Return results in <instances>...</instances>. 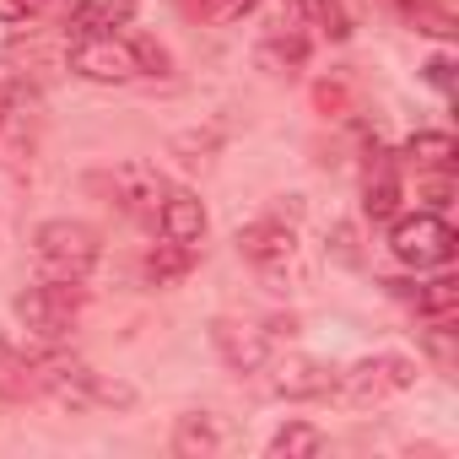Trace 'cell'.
Returning a JSON list of instances; mask_svg holds the SVG:
<instances>
[{"label":"cell","instance_id":"cell-1","mask_svg":"<svg viewBox=\"0 0 459 459\" xmlns=\"http://www.w3.org/2000/svg\"><path fill=\"white\" fill-rule=\"evenodd\" d=\"M65 65L82 76V82H98V87H125V82H141V76H162L168 71V55L157 44H135V39H119V33H103V39H76Z\"/></svg>","mask_w":459,"mask_h":459},{"label":"cell","instance_id":"cell-2","mask_svg":"<svg viewBox=\"0 0 459 459\" xmlns=\"http://www.w3.org/2000/svg\"><path fill=\"white\" fill-rule=\"evenodd\" d=\"M33 260L44 271V281H65V287H82L98 260H103V238L92 221H76V216H49L39 221L33 233Z\"/></svg>","mask_w":459,"mask_h":459},{"label":"cell","instance_id":"cell-3","mask_svg":"<svg viewBox=\"0 0 459 459\" xmlns=\"http://www.w3.org/2000/svg\"><path fill=\"white\" fill-rule=\"evenodd\" d=\"M33 368V384L65 405V411H98V405H135V389L130 384H108L103 373H92L87 362H71V357H44V362H28Z\"/></svg>","mask_w":459,"mask_h":459},{"label":"cell","instance_id":"cell-4","mask_svg":"<svg viewBox=\"0 0 459 459\" xmlns=\"http://www.w3.org/2000/svg\"><path fill=\"white\" fill-rule=\"evenodd\" d=\"M416 362L411 357H400V351H378V357H362V362H351L346 373H335V400H346V405H378V400H394V394H405L411 384H416Z\"/></svg>","mask_w":459,"mask_h":459},{"label":"cell","instance_id":"cell-5","mask_svg":"<svg viewBox=\"0 0 459 459\" xmlns=\"http://www.w3.org/2000/svg\"><path fill=\"white\" fill-rule=\"evenodd\" d=\"M389 249L400 265H416V271H432V265H448L454 249H459V233L437 216V211H416V216H400L394 233H389Z\"/></svg>","mask_w":459,"mask_h":459},{"label":"cell","instance_id":"cell-6","mask_svg":"<svg viewBox=\"0 0 459 459\" xmlns=\"http://www.w3.org/2000/svg\"><path fill=\"white\" fill-rule=\"evenodd\" d=\"M12 314L39 341H65L71 325H76V314H82V292L65 287V281H39V287H28V292L12 298Z\"/></svg>","mask_w":459,"mask_h":459},{"label":"cell","instance_id":"cell-7","mask_svg":"<svg viewBox=\"0 0 459 459\" xmlns=\"http://www.w3.org/2000/svg\"><path fill=\"white\" fill-rule=\"evenodd\" d=\"M211 346L233 373H260L271 368V335L244 319H211Z\"/></svg>","mask_w":459,"mask_h":459},{"label":"cell","instance_id":"cell-8","mask_svg":"<svg viewBox=\"0 0 459 459\" xmlns=\"http://www.w3.org/2000/svg\"><path fill=\"white\" fill-rule=\"evenodd\" d=\"M238 255L249 260V265H260V271H281V265H292V255H298V233H292V221H281V216H260V221H249V227H238Z\"/></svg>","mask_w":459,"mask_h":459},{"label":"cell","instance_id":"cell-9","mask_svg":"<svg viewBox=\"0 0 459 459\" xmlns=\"http://www.w3.org/2000/svg\"><path fill=\"white\" fill-rule=\"evenodd\" d=\"M108 184H114V200H119L130 216H141V221H152V227H157V211H162V200H168V189H173V184H168L152 162H119Z\"/></svg>","mask_w":459,"mask_h":459},{"label":"cell","instance_id":"cell-10","mask_svg":"<svg viewBox=\"0 0 459 459\" xmlns=\"http://www.w3.org/2000/svg\"><path fill=\"white\" fill-rule=\"evenodd\" d=\"M271 389L281 400H314V394H330L335 389V368L319 362V357H287V362H276Z\"/></svg>","mask_w":459,"mask_h":459},{"label":"cell","instance_id":"cell-11","mask_svg":"<svg viewBox=\"0 0 459 459\" xmlns=\"http://www.w3.org/2000/svg\"><path fill=\"white\" fill-rule=\"evenodd\" d=\"M205 227H211V216H205V205H200V195H189V189H168V200H162V211H157V233L162 238H173V244H200L205 238Z\"/></svg>","mask_w":459,"mask_h":459},{"label":"cell","instance_id":"cell-12","mask_svg":"<svg viewBox=\"0 0 459 459\" xmlns=\"http://www.w3.org/2000/svg\"><path fill=\"white\" fill-rule=\"evenodd\" d=\"M227 443H233V432L221 427V416L211 411H189L173 421V454L178 459H205V454H221Z\"/></svg>","mask_w":459,"mask_h":459},{"label":"cell","instance_id":"cell-13","mask_svg":"<svg viewBox=\"0 0 459 459\" xmlns=\"http://www.w3.org/2000/svg\"><path fill=\"white\" fill-rule=\"evenodd\" d=\"M135 22V0H76L71 6V33L76 39H103Z\"/></svg>","mask_w":459,"mask_h":459},{"label":"cell","instance_id":"cell-14","mask_svg":"<svg viewBox=\"0 0 459 459\" xmlns=\"http://www.w3.org/2000/svg\"><path fill=\"white\" fill-rule=\"evenodd\" d=\"M189 271H195V249H189V244H173V238H162V244L141 260L146 287H178Z\"/></svg>","mask_w":459,"mask_h":459},{"label":"cell","instance_id":"cell-15","mask_svg":"<svg viewBox=\"0 0 459 459\" xmlns=\"http://www.w3.org/2000/svg\"><path fill=\"white\" fill-rule=\"evenodd\" d=\"M400 157L416 162V168H427V173H448L454 157H459V141H454L448 130H416V135L400 146Z\"/></svg>","mask_w":459,"mask_h":459},{"label":"cell","instance_id":"cell-16","mask_svg":"<svg viewBox=\"0 0 459 459\" xmlns=\"http://www.w3.org/2000/svg\"><path fill=\"white\" fill-rule=\"evenodd\" d=\"M389 287L411 292V298H416V314L432 319V325H448V319L459 314V281H454V276H437V281H421V287H405V281H389Z\"/></svg>","mask_w":459,"mask_h":459},{"label":"cell","instance_id":"cell-17","mask_svg":"<svg viewBox=\"0 0 459 459\" xmlns=\"http://www.w3.org/2000/svg\"><path fill=\"white\" fill-rule=\"evenodd\" d=\"M292 12L303 28H314L319 39H351V12L341 6V0H292Z\"/></svg>","mask_w":459,"mask_h":459},{"label":"cell","instance_id":"cell-18","mask_svg":"<svg viewBox=\"0 0 459 459\" xmlns=\"http://www.w3.org/2000/svg\"><path fill=\"white\" fill-rule=\"evenodd\" d=\"M325 443H330V437H325L314 421H287V427L271 437L265 454H271V459H314V454H325Z\"/></svg>","mask_w":459,"mask_h":459},{"label":"cell","instance_id":"cell-19","mask_svg":"<svg viewBox=\"0 0 459 459\" xmlns=\"http://www.w3.org/2000/svg\"><path fill=\"white\" fill-rule=\"evenodd\" d=\"M44 108V92L28 82V76H6L0 82V125H12V119H28Z\"/></svg>","mask_w":459,"mask_h":459},{"label":"cell","instance_id":"cell-20","mask_svg":"<svg viewBox=\"0 0 459 459\" xmlns=\"http://www.w3.org/2000/svg\"><path fill=\"white\" fill-rule=\"evenodd\" d=\"M362 211H368L373 221H394V216H400V178H394L389 168L368 178V189H362Z\"/></svg>","mask_w":459,"mask_h":459},{"label":"cell","instance_id":"cell-21","mask_svg":"<svg viewBox=\"0 0 459 459\" xmlns=\"http://www.w3.org/2000/svg\"><path fill=\"white\" fill-rule=\"evenodd\" d=\"M28 389H33V368H28V357L0 341V394H6V400H22Z\"/></svg>","mask_w":459,"mask_h":459},{"label":"cell","instance_id":"cell-22","mask_svg":"<svg viewBox=\"0 0 459 459\" xmlns=\"http://www.w3.org/2000/svg\"><path fill=\"white\" fill-rule=\"evenodd\" d=\"M195 6H200V17H205L211 28H233V22H244V17L260 6V0H195Z\"/></svg>","mask_w":459,"mask_h":459},{"label":"cell","instance_id":"cell-23","mask_svg":"<svg viewBox=\"0 0 459 459\" xmlns=\"http://www.w3.org/2000/svg\"><path fill=\"white\" fill-rule=\"evenodd\" d=\"M330 260H335V265H346V271H351V265H362L357 227H351V221H335V227H330Z\"/></svg>","mask_w":459,"mask_h":459},{"label":"cell","instance_id":"cell-24","mask_svg":"<svg viewBox=\"0 0 459 459\" xmlns=\"http://www.w3.org/2000/svg\"><path fill=\"white\" fill-rule=\"evenodd\" d=\"M265 60L303 65V60H308V44H303V39H281V33H276V39H265Z\"/></svg>","mask_w":459,"mask_h":459},{"label":"cell","instance_id":"cell-25","mask_svg":"<svg viewBox=\"0 0 459 459\" xmlns=\"http://www.w3.org/2000/svg\"><path fill=\"white\" fill-rule=\"evenodd\" d=\"M427 82H432L437 92H454V60H448V55H432V60H427Z\"/></svg>","mask_w":459,"mask_h":459},{"label":"cell","instance_id":"cell-26","mask_svg":"<svg viewBox=\"0 0 459 459\" xmlns=\"http://www.w3.org/2000/svg\"><path fill=\"white\" fill-rule=\"evenodd\" d=\"M448 195H454V184H448V173H443L437 184H427V205H432V211H443V205H448Z\"/></svg>","mask_w":459,"mask_h":459},{"label":"cell","instance_id":"cell-27","mask_svg":"<svg viewBox=\"0 0 459 459\" xmlns=\"http://www.w3.org/2000/svg\"><path fill=\"white\" fill-rule=\"evenodd\" d=\"M28 6H44V0H28Z\"/></svg>","mask_w":459,"mask_h":459}]
</instances>
